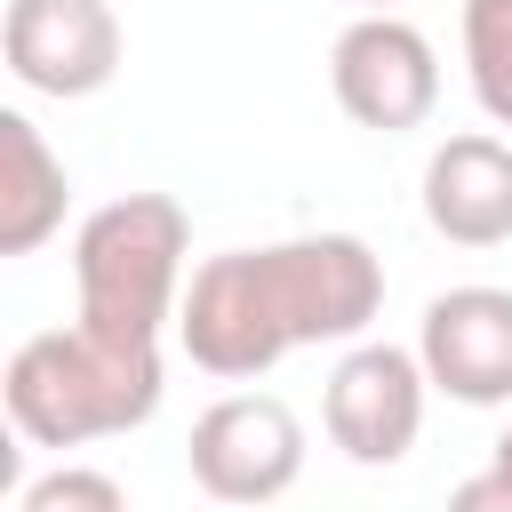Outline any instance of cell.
<instances>
[{"mask_svg": "<svg viewBox=\"0 0 512 512\" xmlns=\"http://www.w3.org/2000/svg\"><path fill=\"white\" fill-rule=\"evenodd\" d=\"M376 304L384 264L360 232H296L208 256L176 304V344L192 368L248 384L304 344H352L376 320Z\"/></svg>", "mask_w": 512, "mask_h": 512, "instance_id": "6da1fadb", "label": "cell"}, {"mask_svg": "<svg viewBox=\"0 0 512 512\" xmlns=\"http://www.w3.org/2000/svg\"><path fill=\"white\" fill-rule=\"evenodd\" d=\"M160 392H168L160 344H112L88 328L24 336L8 352V376H0L8 424L32 448H88V440L136 432V424H152Z\"/></svg>", "mask_w": 512, "mask_h": 512, "instance_id": "7a4b0ae2", "label": "cell"}, {"mask_svg": "<svg viewBox=\"0 0 512 512\" xmlns=\"http://www.w3.org/2000/svg\"><path fill=\"white\" fill-rule=\"evenodd\" d=\"M184 256L192 216L168 192H120L72 232V328L112 344H160V328L184 304Z\"/></svg>", "mask_w": 512, "mask_h": 512, "instance_id": "3957f363", "label": "cell"}, {"mask_svg": "<svg viewBox=\"0 0 512 512\" xmlns=\"http://www.w3.org/2000/svg\"><path fill=\"white\" fill-rule=\"evenodd\" d=\"M192 480L216 504H272L304 480V424L280 392H224L192 424Z\"/></svg>", "mask_w": 512, "mask_h": 512, "instance_id": "277c9868", "label": "cell"}, {"mask_svg": "<svg viewBox=\"0 0 512 512\" xmlns=\"http://www.w3.org/2000/svg\"><path fill=\"white\" fill-rule=\"evenodd\" d=\"M328 88L360 128H424L440 104V56L408 16H352L328 48Z\"/></svg>", "mask_w": 512, "mask_h": 512, "instance_id": "5b68a950", "label": "cell"}, {"mask_svg": "<svg viewBox=\"0 0 512 512\" xmlns=\"http://www.w3.org/2000/svg\"><path fill=\"white\" fill-rule=\"evenodd\" d=\"M424 392H432V376L408 344H352L328 368L320 424L352 464H400L424 432Z\"/></svg>", "mask_w": 512, "mask_h": 512, "instance_id": "8992f818", "label": "cell"}, {"mask_svg": "<svg viewBox=\"0 0 512 512\" xmlns=\"http://www.w3.org/2000/svg\"><path fill=\"white\" fill-rule=\"evenodd\" d=\"M0 56L32 96H96L120 72V16L112 0H8Z\"/></svg>", "mask_w": 512, "mask_h": 512, "instance_id": "52a82bcc", "label": "cell"}, {"mask_svg": "<svg viewBox=\"0 0 512 512\" xmlns=\"http://www.w3.org/2000/svg\"><path fill=\"white\" fill-rule=\"evenodd\" d=\"M416 360L432 376V392H448L456 408H504L512 400V288H448L424 304L416 320Z\"/></svg>", "mask_w": 512, "mask_h": 512, "instance_id": "ba28073f", "label": "cell"}, {"mask_svg": "<svg viewBox=\"0 0 512 512\" xmlns=\"http://www.w3.org/2000/svg\"><path fill=\"white\" fill-rule=\"evenodd\" d=\"M424 224L456 248H496L512 240V144L488 128H464L432 144L424 160Z\"/></svg>", "mask_w": 512, "mask_h": 512, "instance_id": "9c48e42d", "label": "cell"}, {"mask_svg": "<svg viewBox=\"0 0 512 512\" xmlns=\"http://www.w3.org/2000/svg\"><path fill=\"white\" fill-rule=\"evenodd\" d=\"M72 176L48 152L32 112H0V256H32L56 224H64Z\"/></svg>", "mask_w": 512, "mask_h": 512, "instance_id": "30bf717a", "label": "cell"}, {"mask_svg": "<svg viewBox=\"0 0 512 512\" xmlns=\"http://www.w3.org/2000/svg\"><path fill=\"white\" fill-rule=\"evenodd\" d=\"M464 80L472 104L512 128V0H464Z\"/></svg>", "mask_w": 512, "mask_h": 512, "instance_id": "8fae6325", "label": "cell"}, {"mask_svg": "<svg viewBox=\"0 0 512 512\" xmlns=\"http://www.w3.org/2000/svg\"><path fill=\"white\" fill-rule=\"evenodd\" d=\"M16 512H128V488L96 464H56L16 488Z\"/></svg>", "mask_w": 512, "mask_h": 512, "instance_id": "7c38bea8", "label": "cell"}, {"mask_svg": "<svg viewBox=\"0 0 512 512\" xmlns=\"http://www.w3.org/2000/svg\"><path fill=\"white\" fill-rule=\"evenodd\" d=\"M448 512H512V480H496V472H472L464 488H448Z\"/></svg>", "mask_w": 512, "mask_h": 512, "instance_id": "4fadbf2b", "label": "cell"}, {"mask_svg": "<svg viewBox=\"0 0 512 512\" xmlns=\"http://www.w3.org/2000/svg\"><path fill=\"white\" fill-rule=\"evenodd\" d=\"M488 472H496V480H512V424H504V440L488 448Z\"/></svg>", "mask_w": 512, "mask_h": 512, "instance_id": "5bb4252c", "label": "cell"}, {"mask_svg": "<svg viewBox=\"0 0 512 512\" xmlns=\"http://www.w3.org/2000/svg\"><path fill=\"white\" fill-rule=\"evenodd\" d=\"M360 8H368V16H400V0H360Z\"/></svg>", "mask_w": 512, "mask_h": 512, "instance_id": "9a60e30c", "label": "cell"}]
</instances>
